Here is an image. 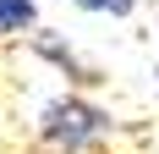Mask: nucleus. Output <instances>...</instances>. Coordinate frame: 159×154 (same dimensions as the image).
Listing matches in <instances>:
<instances>
[{"mask_svg": "<svg viewBox=\"0 0 159 154\" xmlns=\"http://www.w3.org/2000/svg\"><path fill=\"white\" fill-rule=\"evenodd\" d=\"M33 28V0H0V33Z\"/></svg>", "mask_w": 159, "mask_h": 154, "instance_id": "f03ea898", "label": "nucleus"}, {"mask_svg": "<svg viewBox=\"0 0 159 154\" xmlns=\"http://www.w3.org/2000/svg\"><path fill=\"white\" fill-rule=\"evenodd\" d=\"M110 110L88 105V99H77V94H66V99H49L44 116H39V138L49 143V149H66V154H82L88 143L110 138Z\"/></svg>", "mask_w": 159, "mask_h": 154, "instance_id": "f257e3e1", "label": "nucleus"}, {"mask_svg": "<svg viewBox=\"0 0 159 154\" xmlns=\"http://www.w3.org/2000/svg\"><path fill=\"white\" fill-rule=\"evenodd\" d=\"M137 0H82V11H115V17H126Z\"/></svg>", "mask_w": 159, "mask_h": 154, "instance_id": "7ed1b4c3", "label": "nucleus"}]
</instances>
